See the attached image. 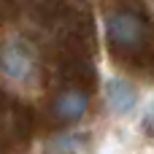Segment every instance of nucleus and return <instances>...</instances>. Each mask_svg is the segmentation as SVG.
Here are the masks:
<instances>
[{"instance_id": "obj_1", "label": "nucleus", "mask_w": 154, "mask_h": 154, "mask_svg": "<svg viewBox=\"0 0 154 154\" xmlns=\"http://www.w3.org/2000/svg\"><path fill=\"white\" fill-rule=\"evenodd\" d=\"M0 73L11 81H32L38 73V54L24 38H8L0 43Z\"/></svg>"}, {"instance_id": "obj_2", "label": "nucleus", "mask_w": 154, "mask_h": 154, "mask_svg": "<svg viewBox=\"0 0 154 154\" xmlns=\"http://www.w3.org/2000/svg\"><path fill=\"white\" fill-rule=\"evenodd\" d=\"M106 35L116 51H135L146 41V22L133 11H114L106 16Z\"/></svg>"}, {"instance_id": "obj_3", "label": "nucleus", "mask_w": 154, "mask_h": 154, "mask_svg": "<svg viewBox=\"0 0 154 154\" xmlns=\"http://www.w3.org/2000/svg\"><path fill=\"white\" fill-rule=\"evenodd\" d=\"M89 111V95L84 89H62L51 97V116L57 122H65V125H76L87 116Z\"/></svg>"}, {"instance_id": "obj_4", "label": "nucleus", "mask_w": 154, "mask_h": 154, "mask_svg": "<svg viewBox=\"0 0 154 154\" xmlns=\"http://www.w3.org/2000/svg\"><path fill=\"white\" fill-rule=\"evenodd\" d=\"M103 97H106L108 111L116 114V116H127V114L138 106V92H135V87H133L127 79H119V76H114V79L106 81Z\"/></svg>"}, {"instance_id": "obj_5", "label": "nucleus", "mask_w": 154, "mask_h": 154, "mask_svg": "<svg viewBox=\"0 0 154 154\" xmlns=\"http://www.w3.org/2000/svg\"><path fill=\"white\" fill-rule=\"evenodd\" d=\"M81 141H84V135H60V138L51 141L49 152L51 154H79L81 152Z\"/></svg>"}, {"instance_id": "obj_6", "label": "nucleus", "mask_w": 154, "mask_h": 154, "mask_svg": "<svg viewBox=\"0 0 154 154\" xmlns=\"http://www.w3.org/2000/svg\"><path fill=\"white\" fill-rule=\"evenodd\" d=\"M141 130L146 135H154V100H149L141 111Z\"/></svg>"}]
</instances>
